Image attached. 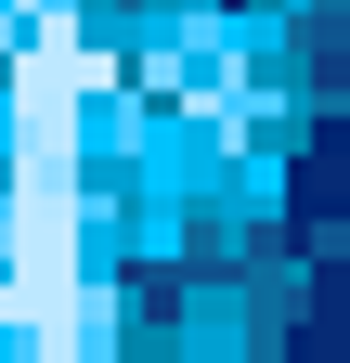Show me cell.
Wrapping results in <instances>:
<instances>
[{"label": "cell", "instance_id": "cell-1", "mask_svg": "<svg viewBox=\"0 0 350 363\" xmlns=\"http://www.w3.org/2000/svg\"><path fill=\"white\" fill-rule=\"evenodd\" d=\"M312 78H324V91H350V13H324V26H312Z\"/></svg>", "mask_w": 350, "mask_h": 363}]
</instances>
